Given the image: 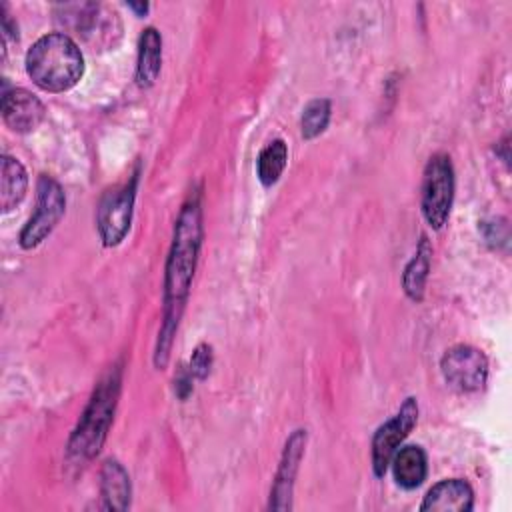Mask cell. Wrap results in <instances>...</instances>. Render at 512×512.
<instances>
[{"mask_svg":"<svg viewBox=\"0 0 512 512\" xmlns=\"http://www.w3.org/2000/svg\"><path fill=\"white\" fill-rule=\"evenodd\" d=\"M430 256H432V248L428 246V240L422 238L420 248L416 250L414 258L404 268V276H402L404 290L416 302L422 300V296H424V286H426V278L430 272Z\"/></svg>","mask_w":512,"mask_h":512,"instance_id":"2e32d148","label":"cell"},{"mask_svg":"<svg viewBox=\"0 0 512 512\" xmlns=\"http://www.w3.org/2000/svg\"><path fill=\"white\" fill-rule=\"evenodd\" d=\"M38 198H36V212L20 232V246L30 250L36 248L60 222L66 208V198L62 186L50 178L40 176L38 180Z\"/></svg>","mask_w":512,"mask_h":512,"instance_id":"5b68a950","label":"cell"},{"mask_svg":"<svg viewBox=\"0 0 512 512\" xmlns=\"http://www.w3.org/2000/svg\"><path fill=\"white\" fill-rule=\"evenodd\" d=\"M28 186V176L24 166L12 158V156H2V176H0V208L2 212H10L16 208Z\"/></svg>","mask_w":512,"mask_h":512,"instance_id":"9a60e30c","label":"cell"},{"mask_svg":"<svg viewBox=\"0 0 512 512\" xmlns=\"http://www.w3.org/2000/svg\"><path fill=\"white\" fill-rule=\"evenodd\" d=\"M128 6H130L132 10H136L140 16H142V14H146V10H148V4H142V2H140V4H136V2H130Z\"/></svg>","mask_w":512,"mask_h":512,"instance_id":"44dd1931","label":"cell"},{"mask_svg":"<svg viewBox=\"0 0 512 512\" xmlns=\"http://www.w3.org/2000/svg\"><path fill=\"white\" fill-rule=\"evenodd\" d=\"M474 506V492L468 482L450 478L434 484L422 504V512H470Z\"/></svg>","mask_w":512,"mask_h":512,"instance_id":"8fae6325","label":"cell"},{"mask_svg":"<svg viewBox=\"0 0 512 512\" xmlns=\"http://www.w3.org/2000/svg\"><path fill=\"white\" fill-rule=\"evenodd\" d=\"M440 370L446 384L456 392H476L486 384L488 360L482 350L470 344H458L446 350Z\"/></svg>","mask_w":512,"mask_h":512,"instance_id":"8992f818","label":"cell"},{"mask_svg":"<svg viewBox=\"0 0 512 512\" xmlns=\"http://www.w3.org/2000/svg\"><path fill=\"white\" fill-rule=\"evenodd\" d=\"M190 372L194 378L202 380L210 374V368H212V348L208 344H198L192 352V358H190Z\"/></svg>","mask_w":512,"mask_h":512,"instance_id":"d6986e66","label":"cell"},{"mask_svg":"<svg viewBox=\"0 0 512 512\" xmlns=\"http://www.w3.org/2000/svg\"><path fill=\"white\" fill-rule=\"evenodd\" d=\"M288 160V146L284 140H272L258 156L256 160V170L258 178L264 186H272L278 182L286 168Z\"/></svg>","mask_w":512,"mask_h":512,"instance_id":"e0dca14e","label":"cell"},{"mask_svg":"<svg viewBox=\"0 0 512 512\" xmlns=\"http://www.w3.org/2000/svg\"><path fill=\"white\" fill-rule=\"evenodd\" d=\"M202 204L198 194H190L176 218L172 246L166 260L164 276V322L158 332L154 352L156 368H164L170 356L172 340L192 286L200 244H202Z\"/></svg>","mask_w":512,"mask_h":512,"instance_id":"6da1fadb","label":"cell"},{"mask_svg":"<svg viewBox=\"0 0 512 512\" xmlns=\"http://www.w3.org/2000/svg\"><path fill=\"white\" fill-rule=\"evenodd\" d=\"M306 448V430H294L290 438L286 440L280 466L274 478V486L270 492V508L274 510H288L292 506V486L294 478L300 466V460L304 456Z\"/></svg>","mask_w":512,"mask_h":512,"instance_id":"9c48e42d","label":"cell"},{"mask_svg":"<svg viewBox=\"0 0 512 512\" xmlns=\"http://www.w3.org/2000/svg\"><path fill=\"white\" fill-rule=\"evenodd\" d=\"M162 66V38L156 28H146L138 40V64L136 80L142 88H148L156 82Z\"/></svg>","mask_w":512,"mask_h":512,"instance_id":"5bb4252c","label":"cell"},{"mask_svg":"<svg viewBox=\"0 0 512 512\" xmlns=\"http://www.w3.org/2000/svg\"><path fill=\"white\" fill-rule=\"evenodd\" d=\"M392 474L398 486L412 490L418 488L428 474V460L426 452L420 446H404L394 452L392 460Z\"/></svg>","mask_w":512,"mask_h":512,"instance_id":"7c38bea8","label":"cell"},{"mask_svg":"<svg viewBox=\"0 0 512 512\" xmlns=\"http://www.w3.org/2000/svg\"><path fill=\"white\" fill-rule=\"evenodd\" d=\"M192 372L188 370H180V374L176 376V380H174V390H176V394L184 400L190 392H192Z\"/></svg>","mask_w":512,"mask_h":512,"instance_id":"ffe728a7","label":"cell"},{"mask_svg":"<svg viewBox=\"0 0 512 512\" xmlns=\"http://www.w3.org/2000/svg\"><path fill=\"white\" fill-rule=\"evenodd\" d=\"M330 122V102L326 98H314L306 104L302 118H300V130L306 140H312L320 136Z\"/></svg>","mask_w":512,"mask_h":512,"instance_id":"ac0fdd59","label":"cell"},{"mask_svg":"<svg viewBox=\"0 0 512 512\" xmlns=\"http://www.w3.org/2000/svg\"><path fill=\"white\" fill-rule=\"evenodd\" d=\"M122 386V368L112 366L108 374L96 384L94 394L76 426V430L70 436L68 442V456L76 462H86L94 458L110 430V424L114 420V410L118 404Z\"/></svg>","mask_w":512,"mask_h":512,"instance_id":"3957f363","label":"cell"},{"mask_svg":"<svg viewBox=\"0 0 512 512\" xmlns=\"http://www.w3.org/2000/svg\"><path fill=\"white\" fill-rule=\"evenodd\" d=\"M44 114V104L24 88H14L2 94L4 124L18 134L36 130L44 120Z\"/></svg>","mask_w":512,"mask_h":512,"instance_id":"30bf717a","label":"cell"},{"mask_svg":"<svg viewBox=\"0 0 512 512\" xmlns=\"http://www.w3.org/2000/svg\"><path fill=\"white\" fill-rule=\"evenodd\" d=\"M136 196V180L130 184L118 186L108 190L100 204H98V232L106 246H116L124 240L130 220H132V206Z\"/></svg>","mask_w":512,"mask_h":512,"instance_id":"ba28073f","label":"cell"},{"mask_svg":"<svg viewBox=\"0 0 512 512\" xmlns=\"http://www.w3.org/2000/svg\"><path fill=\"white\" fill-rule=\"evenodd\" d=\"M416 422H418V402L416 398H406L400 410L376 430L372 438V468L376 476H384L394 452L400 448L404 438L412 432Z\"/></svg>","mask_w":512,"mask_h":512,"instance_id":"52a82bcc","label":"cell"},{"mask_svg":"<svg viewBox=\"0 0 512 512\" xmlns=\"http://www.w3.org/2000/svg\"><path fill=\"white\" fill-rule=\"evenodd\" d=\"M100 496L108 510H126L130 506V478L120 462H104L100 470Z\"/></svg>","mask_w":512,"mask_h":512,"instance_id":"4fadbf2b","label":"cell"},{"mask_svg":"<svg viewBox=\"0 0 512 512\" xmlns=\"http://www.w3.org/2000/svg\"><path fill=\"white\" fill-rule=\"evenodd\" d=\"M26 72L46 92H64L76 86L84 74V56L78 44L62 34L38 38L26 54Z\"/></svg>","mask_w":512,"mask_h":512,"instance_id":"7a4b0ae2","label":"cell"},{"mask_svg":"<svg viewBox=\"0 0 512 512\" xmlns=\"http://www.w3.org/2000/svg\"><path fill=\"white\" fill-rule=\"evenodd\" d=\"M454 200V168L448 154H434L422 178V214L426 222L440 230L450 216Z\"/></svg>","mask_w":512,"mask_h":512,"instance_id":"277c9868","label":"cell"}]
</instances>
